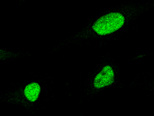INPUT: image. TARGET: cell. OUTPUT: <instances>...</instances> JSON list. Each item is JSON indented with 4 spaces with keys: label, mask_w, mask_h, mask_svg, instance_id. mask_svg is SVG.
I'll use <instances>...</instances> for the list:
<instances>
[{
    "label": "cell",
    "mask_w": 154,
    "mask_h": 116,
    "mask_svg": "<svg viewBox=\"0 0 154 116\" xmlns=\"http://www.w3.org/2000/svg\"><path fill=\"white\" fill-rule=\"evenodd\" d=\"M114 78L115 74L112 68L109 66H106L97 75L94 79V85L96 88L108 86L114 83Z\"/></svg>",
    "instance_id": "cell-2"
},
{
    "label": "cell",
    "mask_w": 154,
    "mask_h": 116,
    "mask_svg": "<svg viewBox=\"0 0 154 116\" xmlns=\"http://www.w3.org/2000/svg\"><path fill=\"white\" fill-rule=\"evenodd\" d=\"M125 22L121 13L110 12L98 19L93 25V29L100 35H106L119 30Z\"/></svg>",
    "instance_id": "cell-1"
},
{
    "label": "cell",
    "mask_w": 154,
    "mask_h": 116,
    "mask_svg": "<svg viewBox=\"0 0 154 116\" xmlns=\"http://www.w3.org/2000/svg\"><path fill=\"white\" fill-rule=\"evenodd\" d=\"M41 87L38 83H32L28 84L24 90V95L30 102H35L39 97Z\"/></svg>",
    "instance_id": "cell-3"
}]
</instances>
